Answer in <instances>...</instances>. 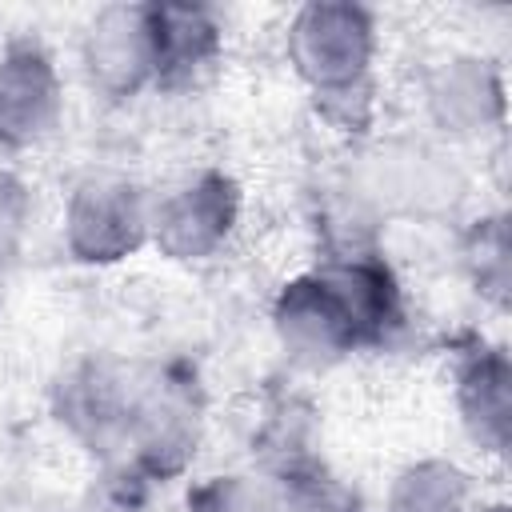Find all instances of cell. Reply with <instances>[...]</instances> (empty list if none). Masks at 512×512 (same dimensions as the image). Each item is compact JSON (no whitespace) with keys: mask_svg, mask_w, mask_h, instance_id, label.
Wrapping results in <instances>:
<instances>
[{"mask_svg":"<svg viewBox=\"0 0 512 512\" xmlns=\"http://www.w3.org/2000/svg\"><path fill=\"white\" fill-rule=\"evenodd\" d=\"M84 60L92 84L108 96H132L144 84L164 76V36L160 8L148 4H112L92 20Z\"/></svg>","mask_w":512,"mask_h":512,"instance_id":"2","label":"cell"},{"mask_svg":"<svg viewBox=\"0 0 512 512\" xmlns=\"http://www.w3.org/2000/svg\"><path fill=\"white\" fill-rule=\"evenodd\" d=\"M468 508V484L452 464L428 460L408 468L388 500V512H464Z\"/></svg>","mask_w":512,"mask_h":512,"instance_id":"9","label":"cell"},{"mask_svg":"<svg viewBox=\"0 0 512 512\" xmlns=\"http://www.w3.org/2000/svg\"><path fill=\"white\" fill-rule=\"evenodd\" d=\"M460 412L468 432L492 452L508 440V364L500 352H480L460 376Z\"/></svg>","mask_w":512,"mask_h":512,"instance_id":"8","label":"cell"},{"mask_svg":"<svg viewBox=\"0 0 512 512\" xmlns=\"http://www.w3.org/2000/svg\"><path fill=\"white\" fill-rule=\"evenodd\" d=\"M428 104L448 132H484L500 116V80L484 60H452L432 76Z\"/></svg>","mask_w":512,"mask_h":512,"instance_id":"7","label":"cell"},{"mask_svg":"<svg viewBox=\"0 0 512 512\" xmlns=\"http://www.w3.org/2000/svg\"><path fill=\"white\" fill-rule=\"evenodd\" d=\"M276 332L296 360L316 368L348 356L364 340L356 316L348 312V304L340 300V292L328 284L324 272L284 288L276 304Z\"/></svg>","mask_w":512,"mask_h":512,"instance_id":"5","label":"cell"},{"mask_svg":"<svg viewBox=\"0 0 512 512\" xmlns=\"http://www.w3.org/2000/svg\"><path fill=\"white\" fill-rule=\"evenodd\" d=\"M276 508L280 512H356V500L340 484L312 476V480H296L292 488L276 492Z\"/></svg>","mask_w":512,"mask_h":512,"instance_id":"11","label":"cell"},{"mask_svg":"<svg viewBox=\"0 0 512 512\" xmlns=\"http://www.w3.org/2000/svg\"><path fill=\"white\" fill-rule=\"evenodd\" d=\"M188 508L192 512H280L276 492L268 484H256L252 476H216L192 492Z\"/></svg>","mask_w":512,"mask_h":512,"instance_id":"10","label":"cell"},{"mask_svg":"<svg viewBox=\"0 0 512 512\" xmlns=\"http://www.w3.org/2000/svg\"><path fill=\"white\" fill-rule=\"evenodd\" d=\"M60 120V76L52 60L32 48H8L0 56V144L32 148Z\"/></svg>","mask_w":512,"mask_h":512,"instance_id":"6","label":"cell"},{"mask_svg":"<svg viewBox=\"0 0 512 512\" xmlns=\"http://www.w3.org/2000/svg\"><path fill=\"white\" fill-rule=\"evenodd\" d=\"M64 236L80 260H120L148 236V204L128 180L92 176L68 200Z\"/></svg>","mask_w":512,"mask_h":512,"instance_id":"4","label":"cell"},{"mask_svg":"<svg viewBox=\"0 0 512 512\" xmlns=\"http://www.w3.org/2000/svg\"><path fill=\"white\" fill-rule=\"evenodd\" d=\"M372 48V16L356 4H308L288 32V56L296 72L324 100L360 92Z\"/></svg>","mask_w":512,"mask_h":512,"instance_id":"1","label":"cell"},{"mask_svg":"<svg viewBox=\"0 0 512 512\" xmlns=\"http://www.w3.org/2000/svg\"><path fill=\"white\" fill-rule=\"evenodd\" d=\"M28 216V192L12 172H0V256L16 244Z\"/></svg>","mask_w":512,"mask_h":512,"instance_id":"12","label":"cell"},{"mask_svg":"<svg viewBox=\"0 0 512 512\" xmlns=\"http://www.w3.org/2000/svg\"><path fill=\"white\" fill-rule=\"evenodd\" d=\"M236 220V188L216 172H200L148 208L152 240L176 260H200L216 252Z\"/></svg>","mask_w":512,"mask_h":512,"instance_id":"3","label":"cell"}]
</instances>
